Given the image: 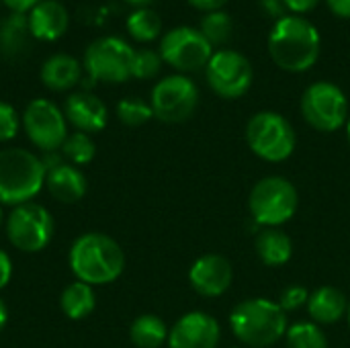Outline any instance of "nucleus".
<instances>
[{"mask_svg": "<svg viewBox=\"0 0 350 348\" xmlns=\"http://www.w3.org/2000/svg\"><path fill=\"white\" fill-rule=\"evenodd\" d=\"M68 263L76 281L100 287L121 277L125 269V252L111 236L103 232H86L72 242Z\"/></svg>", "mask_w": 350, "mask_h": 348, "instance_id": "f257e3e1", "label": "nucleus"}, {"mask_svg": "<svg viewBox=\"0 0 350 348\" xmlns=\"http://www.w3.org/2000/svg\"><path fill=\"white\" fill-rule=\"evenodd\" d=\"M322 39L318 29L299 14H285L269 33L273 62L291 74L308 72L320 57Z\"/></svg>", "mask_w": 350, "mask_h": 348, "instance_id": "f03ea898", "label": "nucleus"}, {"mask_svg": "<svg viewBox=\"0 0 350 348\" xmlns=\"http://www.w3.org/2000/svg\"><path fill=\"white\" fill-rule=\"evenodd\" d=\"M47 170L41 156L25 148L0 150V205L33 201L45 187Z\"/></svg>", "mask_w": 350, "mask_h": 348, "instance_id": "7ed1b4c3", "label": "nucleus"}, {"mask_svg": "<svg viewBox=\"0 0 350 348\" xmlns=\"http://www.w3.org/2000/svg\"><path fill=\"white\" fill-rule=\"evenodd\" d=\"M234 336L254 348H265L279 343L287 334V316L279 304L256 297L246 299L230 314Z\"/></svg>", "mask_w": 350, "mask_h": 348, "instance_id": "20e7f679", "label": "nucleus"}, {"mask_svg": "<svg viewBox=\"0 0 350 348\" xmlns=\"http://www.w3.org/2000/svg\"><path fill=\"white\" fill-rule=\"evenodd\" d=\"M299 207L297 189L283 176H267L258 180L248 197L252 217L265 228H279L289 222Z\"/></svg>", "mask_w": 350, "mask_h": 348, "instance_id": "39448f33", "label": "nucleus"}, {"mask_svg": "<svg viewBox=\"0 0 350 348\" xmlns=\"http://www.w3.org/2000/svg\"><path fill=\"white\" fill-rule=\"evenodd\" d=\"M4 228L8 242L18 252L27 254L45 250L55 232V224L49 209L35 201L12 207V211L6 215Z\"/></svg>", "mask_w": 350, "mask_h": 348, "instance_id": "423d86ee", "label": "nucleus"}, {"mask_svg": "<svg viewBox=\"0 0 350 348\" xmlns=\"http://www.w3.org/2000/svg\"><path fill=\"white\" fill-rule=\"evenodd\" d=\"M246 142L258 158L283 162L293 154L297 137L293 125L283 115L260 111L246 125Z\"/></svg>", "mask_w": 350, "mask_h": 348, "instance_id": "0eeeda50", "label": "nucleus"}, {"mask_svg": "<svg viewBox=\"0 0 350 348\" xmlns=\"http://www.w3.org/2000/svg\"><path fill=\"white\" fill-rule=\"evenodd\" d=\"M133 47L121 37H100L84 51L82 68L90 82L121 84L131 78Z\"/></svg>", "mask_w": 350, "mask_h": 348, "instance_id": "6e6552de", "label": "nucleus"}, {"mask_svg": "<svg viewBox=\"0 0 350 348\" xmlns=\"http://www.w3.org/2000/svg\"><path fill=\"white\" fill-rule=\"evenodd\" d=\"M29 142L43 154L59 152L68 133V119L64 111L47 98H35L25 107L21 117Z\"/></svg>", "mask_w": 350, "mask_h": 348, "instance_id": "1a4fd4ad", "label": "nucleus"}, {"mask_svg": "<svg viewBox=\"0 0 350 348\" xmlns=\"http://www.w3.org/2000/svg\"><path fill=\"white\" fill-rule=\"evenodd\" d=\"M301 115L318 131H336L349 121L347 94L332 82H314L301 96Z\"/></svg>", "mask_w": 350, "mask_h": 348, "instance_id": "9d476101", "label": "nucleus"}, {"mask_svg": "<svg viewBox=\"0 0 350 348\" xmlns=\"http://www.w3.org/2000/svg\"><path fill=\"white\" fill-rule=\"evenodd\" d=\"M209 88L221 98H240L244 96L254 80L252 64L246 55L234 49L213 51L205 68Z\"/></svg>", "mask_w": 350, "mask_h": 348, "instance_id": "9b49d317", "label": "nucleus"}, {"mask_svg": "<svg viewBox=\"0 0 350 348\" xmlns=\"http://www.w3.org/2000/svg\"><path fill=\"white\" fill-rule=\"evenodd\" d=\"M199 105V88L197 84L183 76H166L162 78L150 96V107L154 117L164 123H183L187 121Z\"/></svg>", "mask_w": 350, "mask_h": 348, "instance_id": "f8f14e48", "label": "nucleus"}, {"mask_svg": "<svg viewBox=\"0 0 350 348\" xmlns=\"http://www.w3.org/2000/svg\"><path fill=\"white\" fill-rule=\"evenodd\" d=\"M213 55V45L199 29L176 27L162 37L160 57L178 72H197L207 68Z\"/></svg>", "mask_w": 350, "mask_h": 348, "instance_id": "ddd939ff", "label": "nucleus"}, {"mask_svg": "<svg viewBox=\"0 0 350 348\" xmlns=\"http://www.w3.org/2000/svg\"><path fill=\"white\" fill-rule=\"evenodd\" d=\"M221 328L217 320L203 312L185 314L168 332V348H217Z\"/></svg>", "mask_w": 350, "mask_h": 348, "instance_id": "4468645a", "label": "nucleus"}, {"mask_svg": "<svg viewBox=\"0 0 350 348\" xmlns=\"http://www.w3.org/2000/svg\"><path fill=\"white\" fill-rule=\"evenodd\" d=\"M234 279V269L230 260L221 254H205L195 260L189 271L191 287L203 297L224 295Z\"/></svg>", "mask_w": 350, "mask_h": 348, "instance_id": "2eb2a0df", "label": "nucleus"}, {"mask_svg": "<svg viewBox=\"0 0 350 348\" xmlns=\"http://www.w3.org/2000/svg\"><path fill=\"white\" fill-rule=\"evenodd\" d=\"M64 115H66L68 123H72L76 127V131H82L88 135L103 131L109 121L107 105L96 94H92L88 90L72 92L66 98Z\"/></svg>", "mask_w": 350, "mask_h": 348, "instance_id": "dca6fc26", "label": "nucleus"}, {"mask_svg": "<svg viewBox=\"0 0 350 348\" xmlns=\"http://www.w3.org/2000/svg\"><path fill=\"white\" fill-rule=\"evenodd\" d=\"M29 29L33 39L39 41H55L68 31V10L57 0H41L35 8L29 10Z\"/></svg>", "mask_w": 350, "mask_h": 348, "instance_id": "f3484780", "label": "nucleus"}, {"mask_svg": "<svg viewBox=\"0 0 350 348\" xmlns=\"http://www.w3.org/2000/svg\"><path fill=\"white\" fill-rule=\"evenodd\" d=\"M45 189L47 193L59 201V203H78L84 199L86 195V189H88V183H86V176L84 172L74 166V164H68L66 160L53 168L47 170V176H45Z\"/></svg>", "mask_w": 350, "mask_h": 348, "instance_id": "a211bd4d", "label": "nucleus"}, {"mask_svg": "<svg viewBox=\"0 0 350 348\" xmlns=\"http://www.w3.org/2000/svg\"><path fill=\"white\" fill-rule=\"evenodd\" d=\"M41 82L53 92L72 90L82 80V66L70 53H55L41 66Z\"/></svg>", "mask_w": 350, "mask_h": 348, "instance_id": "6ab92c4d", "label": "nucleus"}, {"mask_svg": "<svg viewBox=\"0 0 350 348\" xmlns=\"http://www.w3.org/2000/svg\"><path fill=\"white\" fill-rule=\"evenodd\" d=\"M31 29L27 14L10 12L0 21V55L6 59H18L27 53L31 41Z\"/></svg>", "mask_w": 350, "mask_h": 348, "instance_id": "aec40b11", "label": "nucleus"}, {"mask_svg": "<svg viewBox=\"0 0 350 348\" xmlns=\"http://www.w3.org/2000/svg\"><path fill=\"white\" fill-rule=\"evenodd\" d=\"M308 312L318 324H334L349 312V299L336 287H320L310 295Z\"/></svg>", "mask_w": 350, "mask_h": 348, "instance_id": "412c9836", "label": "nucleus"}, {"mask_svg": "<svg viewBox=\"0 0 350 348\" xmlns=\"http://www.w3.org/2000/svg\"><path fill=\"white\" fill-rule=\"evenodd\" d=\"M254 246H256L258 258L267 267H281V265L289 263V258L293 254L291 238L283 230H279V228H265L256 236Z\"/></svg>", "mask_w": 350, "mask_h": 348, "instance_id": "4be33fe9", "label": "nucleus"}, {"mask_svg": "<svg viewBox=\"0 0 350 348\" xmlns=\"http://www.w3.org/2000/svg\"><path fill=\"white\" fill-rule=\"evenodd\" d=\"M59 308L70 320H84L96 308V293L94 287L82 281L70 283L59 295Z\"/></svg>", "mask_w": 350, "mask_h": 348, "instance_id": "5701e85b", "label": "nucleus"}, {"mask_svg": "<svg viewBox=\"0 0 350 348\" xmlns=\"http://www.w3.org/2000/svg\"><path fill=\"white\" fill-rule=\"evenodd\" d=\"M168 326L156 314H144L133 320L129 328V338L137 348H160L168 343Z\"/></svg>", "mask_w": 350, "mask_h": 348, "instance_id": "b1692460", "label": "nucleus"}, {"mask_svg": "<svg viewBox=\"0 0 350 348\" xmlns=\"http://www.w3.org/2000/svg\"><path fill=\"white\" fill-rule=\"evenodd\" d=\"M59 154L64 156V160L68 164H74V166H86L94 160L96 156V146L92 142V137L88 133H82V131H74L66 137Z\"/></svg>", "mask_w": 350, "mask_h": 348, "instance_id": "393cba45", "label": "nucleus"}, {"mask_svg": "<svg viewBox=\"0 0 350 348\" xmlns=\"http://www.w3.org/2000/svg\"><path fill=\"white\" fill-rule=\"evenodd\" d=\"M127 31L135 41H154L162 31V21L152 8H135L127 16Z\"/></svg>", "mask_w": 350, "mask_h": 348, "instance_id": "a878e982", "label": "nucleus"}, {"mask_svg": "<svg viewBox=\"0 0 350 348\" xmlns=\"http://www.w3.org/2000/svg\"><path fill=\"white\" fill-rule=\"evenodd\" d=\"M199 31L203 33V37L211 45H221V43L230 41V37L234 35V23H232V16L228 12L213 10V12H207L201 18Z\"/></svg>", "mask_w": 350, "mask_h": 348, "instance_id": "bb28decb", "label": "nucleus"}, {"mask_svg": "<svg viewBox=\"0 0 350 348\" xmlns=\"http://www.w3.org/2000/svg\"><path fill=\"white\" fill-rule=\"evenodd\" d=\"M289 348H328L326 334L312 322H299L287 328Z\"/></svg>", "mask_w": 350, "mask_h": 348, "instance_id": "cd10ccee", "label": "nucleus"}, {"mask_svg": "<svg viewBox=\"0 0 350 348\" xmlns=\"http://www.w3.org/2000/svg\"><path fill=\"white\" fill-rule=\"evenodd\" d=\"M117 117L127 127H139L154 117V111L150 103H144L142 98H123L117 105Z\"/></svg>", "mask_w": 350, "mask_h": 348, "instance_id": "c85d7f7f", "label": "nucleus"}, {"mask_svg": "<svg viewBox=\"0 0 350 348\" xmlns=\"http://www.w3.org/2000/svg\"><path fill=\"white\" fill-rule=\"evenodd\" d=\"M162 68V57L160 51L154 49H135L133 51V62H131V78L148 80L154 78Z\"/></svg>", "mask_w": 350, "mask_h": 348, "instance_id": "c756f323", "label": "nucleus"}, {"mask_svg": "<svg viewBox=\"0 0 350 348\" xmlns=\"http://www.w3.org/2000/svg\"><path fill=\"white\" fill-rule=\"evenodd\" d=\"M21 127H23V123H21L16 109L10 103L0 101V144L12 142Z\"/></svg>", "mask_w": 350, "mask_h": 348, "instance_id": "7c9ffc66", "label": "nucleus"}, {"mask_svg": "<svg viewBox=\"0 0 350 348\" xmlns=\"http://www.w3.org/2000/svg\"><path fill=\"white\" fill-rule=\"evenodd\" d=\"M310 299V293L306 287H299V285H293V287H287L283 293H281V302L279 306L285 310V312H293V310H299L304 304H308Z\"/></svg>", "mask_w": 350, "mask_h": 348, "instance_id": "2f4dec72", "label": "nucleus"}, {"mask_svg": "<svg viewBox=\"0 0 350 348\" xmlns=\"http://www.w3.org/2000/svg\"><path fill=\"white\" fill-rule=\"evenodd\" d=\"M12 258H10V254L6 252V250H2L0 248V291L10 283V279H12Z\"/></svg>", "mask_w": 350, "mask_h": 348, "instance_id": "473e14b6", "label": "nucleus"}, {"mask_svg": "<svg viewBox=\"0 0 350 348\" xmlns=\"http://www.w3.org/2000/svg\"><path fill=\"white\" fill-rule=\"evenodd\" d=\"M320 0H285L287 10H291V14H306L310 10H314L318 6Z\"/></svg>", "mask_w": 350, "mask_h": 348, "instance_id": "72a5a7b5", "label": "nucleus"}, {"mask_svg": "<svg viewBox=\"0 0 350 348\" xmlns=\"http://www.w3.org/2000/svg\"><path fill=\"white\" fill-rule=\"evenodd\" d=\"M260 6H262V10L269 16H275L277 21L283 18L285 16V10H287L285 0H260Z\"/></svg>", "mask_w": 350, "mask_h": 348, "instance_id": "f704fd0d", "label": "nucleus"}, {"mask_svg": "<svg viewBox=\"0 0 350 348\" xmlns=\"http://www.w3.org/2000/svg\"><path fill=\"white\" fill-rule=\"evenodd\" d=\"M0 2H4L8 8H10V12H21V14H27L31 8H35L41 0H0Z\"/></svg>", "mask_w": 350, "mask_h": 348, "instance_id": "c9c22d12", "label": "nucleus"}, {"mask_svg": "<svg viewBox=\"0 0 350 348\" xmlns=\"http://www.w3.org/2000/svg\"><path fill=\"white\" fill-rule=\"evenodd\" d=\"M326 4L336 16L350 18V0H326Z\"/></svg>", "mask_w": 350, "mask_h": 348, "instance_id": "e433bc0d", "label": "nucleus"}, {"mask_svg": "<svg viewBox=\"0 0 350 348\" xmlns=\"http://www.w3.org/2000/svg\"><path fill=\"white\" fill-rule=\"evenodd\" d=\"M191 6L199 8V10H207V12H213V10H221V6L228 2V0H187Z\"/></svg>", "mask_w": 350, "mask_h": 348, "instance_id": "4c0bfd02", "label": "nucleus"}, {"mask_svg": "<svg viewBox=\"0 0 350 348\" xmlns=\"http://www.w3.org/2000/svg\"><path fill=\"white\" fill-rule=\"evenodd\" d=\"M6 322H8V308H6V304L0 299V332L4 330Z\"/></svg>", "mask_w": 350, "mask_h": 348, "instance_id": "58836bf2", "label": "nucleus"}, {"mask_svg": "<svg viewBox=\"0 0 350 348\" xmlns=\"http://www.w3.org/2000/svg\"><path fill=\"white\" fill-rule=\"evenodd\" d=\"M125 2H129L135 8H148V4H152L154 0H125Z\"/></svg>", "mask_w": 350, "mask_h": 348, "instance_id": "ea45409f", "label": "nucleus"}, {"mask_svg": "<svg viewBox=\"0 0 350 348\" xmlns=\"http://www.w3.org/2000/svg\"><path fill=\"white\" fill-rule=\"evenodd\" d=\"M347 139H349V144H350V117H349V121H347Z\"/></svg>", "mask_w": 350, "mask_h": 348, "instance_id": "a19ab883", "label": "nucleus"}, {"mask_svg": "<svg viewBox=\"0 0 350 348\" xmlns=\"http://www.w3.org/2000/svg\"><path fill=\"white\" fill-rule=\"evenodd\" d=\"M2 224H4V213H2V205H0V228H2Z\"/></svg>", "mask_w": 350, "mask_h": 348, "instance_id": "79ce46f5", "label": "nucleus"}, {"mask_svg": "<svg viewBox=\"0 0 350 348\" xmlns=\"http://www.w3.org/2000/svg\"><path fill=\"white\" fill-rule=\"evenodd\" d=\"M347 316H349V324H350V304H349V312H347Z\"/></svg>", "mask_w": 350, "mask_h": 348, "instance_id": "37998d69", "label": "nucleus"}, {"mask_svg": "<svg viewBox=\"0 0 350 348\" xmlns=\"http://www.w3.org/2000/svg\"><path fill=\"white\" fill-rule=\"evenodd\" d=\"M232 348H240V347H232Z\"/></svg>", "mask_w": 350, "mask_h": 348, "instance_id": "c03bdc74", "label": "nucleus"}]
</instances>
